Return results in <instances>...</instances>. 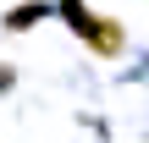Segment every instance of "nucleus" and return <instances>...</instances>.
<instances>
[{"label":"nucleus","mask_w":149,"mask_h":143,"mask_svg":"<svg viewBox=\"0 0 149 143\" xmlns=\"http://www.w3.org/2000/svg\"><path fill=\"white\" fill-rule=\"evenodd\" d=\"M55 17L88 44V55H100V61H116L122 50H127V28L116 22V17H105V11H94L88 0H55Z\"/></svg>","instance_id":"nucleus-1"},{"label":"nucleus","mask_w":149,"mask_h":143,"mask_svg":"<svg viewBox=\"0 0 149 143\" xmlns=\"http://www.w3.org/2000/svg\"><path fill=\"white\" fill-rule=\"evenodd\" d=\"M44 17H55V6H44V0H22V6H11V11L0 17V28H6V33H28V28H39Z\"/></svg>","instance_id":"nucleus-2"},{"label":"nucleus","mask_w":149,"mask_h":143,"mask_svg":"<svg viewBox=\"0 0 149 143\" xmlns=\"http://www.w3.org/2000/svg\"><path fill=\"white\" fill-rule=\"evenodd\" d=\"M11 83H17V72H11V66H0V94H6Z\"/></svg>","instance_id":"nucleus-3"}]
</instances>
